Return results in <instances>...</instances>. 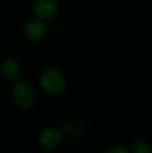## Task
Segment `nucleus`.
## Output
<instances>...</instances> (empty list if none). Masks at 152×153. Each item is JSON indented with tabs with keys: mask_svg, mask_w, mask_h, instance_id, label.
I'll list each match as a JSON object with an SVG mask.
<instances>
[{
	"mask_svg": "<svg viewBox=\"0 0 152 153\" xmlns=\"http://www.w3.org/2000/svg\"><path fill=\"white\" fill-rule=\"evenodd\" d=\"M12 98L17 106L23 109L31 108L37 100L35 89L26 80H18L13 85Z\"/></svg>",
	"mask_w": 152,
	"mask_h": 153,
	"instance_id": "nucleus-2",
	"label": "nucleus"
},
{
	"mask_svg": "<svg viewBox=\"0 0 152 153\" xmlns=\"http://www.w3.org/2000/svg\"><path fill=\"white\" fill-rule=\"evenodd\" d=\"M1 72L3 76L8 80L18 78L21 73V65L14 59H8L3 62L1 66Z\"/></svg>",
	"mask_w": 152,
	"mask_h": 153,
	"instance_id": "nucleus-6",
	"label": "nucleus"
},
{
	"mask_svg": "<svg viewBox=\"0 0 152 153\" xmlns=\"http://www.w3.org/2000/svg\"><path fill=\"white\" fill-rule=\"evenodd\" d=\"M20 153H26V152H20Z\"/></svg>",
	"mask_w": 152,
	"mask_h": 153,
	"instance_id": "nucleus-9",
	"label": "nucleus"
},
{
	"mask_svg": "<svg viewBox=\"0 0 152 153\" xmlns=\"http://www.w3.org/2000/svg\"><path fill=\"white\" fill-rule=\"evenodd\" d=\"M131 153H152L151 146L144 140H136L132 143Z\"/></svg>",
	"mask_w": 152,
	"mask_h": 153,
	"instance_id": "nucleus-7",
	"label": "nucleus"
},
{
	"mask_svg": "<svg viewBox=\"0 0 152 153\" xmlns=\"http://www.w3.org/2000/svg\"><path fill=\"white\" fill-rule=\"evenodd\" d=\"M62 132L56 128H47L43 130L40 134V145L44 149L52 150L59 147L62 143Z\"/></svg>",
	"mask_w": 152,
	"mask_h": 153,
	"instance_id": "nucleus-4",
	"label": "nucleus"
},
{
	"mask_svg": "<svg viewBox=\"0 0 152 153\" xmlns=\"http://www.w3.org/2000/svg\"><path fill=\"white\" fill-rule=\"evenodd\" d=\"M0 1H2V0H0Z\"/></svg>",
	"mask_w": 152,
	"mask_h": 153,
	"instance_id": "nucleus-10",
	"label": "nucleus"
},
{
	"mask_svg": "<svg viewBox=\"0 0 152 153\" xmlns=\"http://www.w3.org/2000/svg\"><path fill=\"white\" fill-rule=\"evenodd\" d=\"M104 153H128V151L123 146H113V147L108 148Z\"/></svg>",
	"mask_w": 152,
	"mask_h": 153,
	"instance_id": "nucleus-8",
	"label": "nucleus"
},
{
	"mask_svg": "<svg viewBox=\"0 0 152 153\" xmlns=\"http://www.w3.org/2000/svg\"><path fill=\"white\" fill-rule=\"evenodd\" d=\"M33 10L38 18L49 20L56 14L57 2L56 0H36Z\"/></svg>",
	"mask_w": 152,
	"mask_h": 153,
	"instance_id": "nucleus-3",
	"label": "nucleus"
},
{
	"mask_svg": "<svg viewBox=\"0 0 152 153\" xmlns=\"http://www.w3.org/2000/svg\"><path fill=\"white\" fill-rule=\"evenodd\" d=\"M40 83L42 89L50 96H59L66 89V80L63 73L57 69H43Z\"/></svg>",
	"mask_w": 152,
	"mask_h": 153,
	"instance_id": "nucleus-1",
	"label": "nucleus"
},
{
	"mask_svg": "<svg viewBox=\"0 0 152 153\" xmlns=\"http://www.w3.org/2000/svg\"><path fill=\"white\" fill-rule=\"evenodd\" d=\"M24 33L28 40L37 42L44 38L45 33H46V27L41 20L31 19L25 24Z\"/></svg>",
	"mask_w": 152,
	"mask_h": 153,
	"instance_id": "nucleus-5",
	"label": "nucleus"
}]
</instances>
